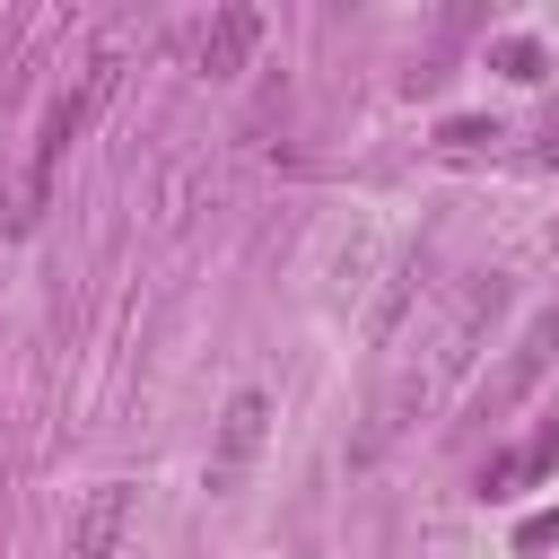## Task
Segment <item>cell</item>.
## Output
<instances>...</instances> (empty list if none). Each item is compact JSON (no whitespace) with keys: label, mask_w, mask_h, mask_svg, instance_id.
Instances as JSON below:
<instances>
[{"label":"cell","mask_w":559,"mask_h":559,"mask_svg":"<svg viewBox=\"0 0 559 559\" xmlns=\"http://www.w3.org/2000/svg\"><path fill=\"white\" fill-rule=\"evenodd\" d=\"M114 79H122V61L114 52H96L87 70H79V87L44 114V131H35V157H26V183H17V201H9V236H26L35 218H44V201H52V166H61V148L96 122V105L114 96Z\"/></svg>","instance_id":"1"},{"label":"cell","mask_w":559,"mask_h":559,"mask_svg":"<svg viewBox=\"0 0 559 559\" xmlns=\"http://www.w3.org/2000/svg\"><path fill=\"white\" fill-rule=\"evenodd\" d=\"M550 367H559V306H542V314L524 323V341H515V358H507V367L489 376L480 411H515V402H524V393H533V384H542Z\"/></svg>","instance_id":"2"},{"label":"cell","mask_w":559,"mask_h":559,"mask_svg":"<svg viewBox=\"0 0 559 559\" xmlns=\"http://www.w3.org/2000/svg\"><path fill=\"white\" fill-rule=\"evenodd\" d=\"M253 44H262V9L227 0V9H210V26L192 35V70H201V79H236V70L253 61Z\"/></svg>","instance_id":"3"},{"label":"cell","mask_w":559,"mask_h":559,"mask_svg":"<svg viewBox=\"0 0 559 559\" xmlns=\"http://www.w3.org/2000/svg\"><path fill=\"white\" fill-rule=\"evenodd\" d=\"M131 480H96L87 498H79V515H70V559H114V542L131 533Z\"/></svg>","instance_id":"4"},{"label":"cell","mask_w":559,"mask_h":559,"mask_svg":"<svg viewBox=\"0 0 559 559\" xmlns=\"http://www.w3.org/2000/svg\"><path fill=\"white\" fill-rule=\"evenodd\" d=\"M262 393H236L227 402V419H218V454H210V480H236L245 463H253V445H262Z\"/></svg>","instance_id":"5"},{"label":"cell","mask_w":559,"mask_h":559,"mask_svg":"<svg viewBox=\"0 0 559 559\" xmlns=\"http://www.w3.org/2000/svg\"><path fill=\"white\" fill-rule=\"evenodd\" d=\"M498 297H507V280H498V271L463 280V297H454V323H445V367H463V358H472V332L498 314Z\"/></svg>","instance_id":"6"},{"label":"cell","mask_w":559,"mask_h":559,"mask_svg":"<svg viewBox=\"0 0 559 559\" xmlns=\"http://www.w3.org/2000/svg\"><path fill=\"white\" fill-rule=\"evenodd\" d=\"M498 70L533 87V79H542V44H533V35H507V44H498Z\"/></svg>","instance_id":"7"},{"label":"cell","mask_w":559,"mask_h":559,"mask_svg":"<svg viewBox=\"0 0 559 559\" xmlns=\"http://www.w3.org/2000/svg\"><path fill=\"white\" fill-rule=\"evenodd\" d=\"M489 140H498V122H472V114L445 122V148H489Z\"/></svg>","instance_id":"8"},{"label":"cell","mask_w":559,"mask_h":559,"mask_svg":"<svg viewBox=\"0 0 559 559\" xmlns=\"http://www.w3.org/2000/svg\"><path fill=\"white\" fill-rule=\"evenodd\" d=\"M542 542H559V515H524L515 524V550H542Z\"/></svg>","instance_id":"9"}]
</instances>
